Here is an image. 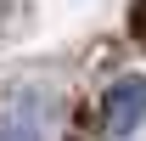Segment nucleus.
<instances>
[{
    "label": "nucleus",
    "mask_w": 146,
    "mask_h": 141,
    "mask_svg": "<svg viewBox=\"0 0 146 141\" xmlns=\"http://www.w3.org/2000/svg\"><path fill=\"white\" fill-rule=\"evenodd\" d=\"M0 141H51V124L34 102H17L0 113Z\"/></svg>",
    "instance_id": "2"
},
{
    "label": "nucleus",
    "mask_w": 146,
    "mask_h": 141,
    "mask_svg": "<svg viewBox=\"0 0 146 141\" xmlns=\"http://www.w3.org/2000/svg\"><path fill=\"white\" fill-rule=\"evenodd\" d=\"M101 124H107V136H135L146 124V73H118L101 96Z\"/></svg>",
    "instance_id": "1"
}]
</instances>
